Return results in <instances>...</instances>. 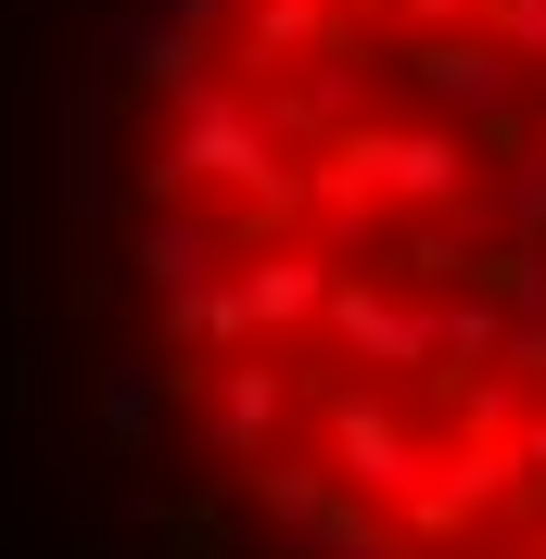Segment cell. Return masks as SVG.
<instances>
[{
    "mask_svg": "<svg viewBox=\"0 0 546 559\" xmlns=\"http://www.w3.org/2000/svg\"><path fill=\"white\" fill-rule=\"evenodd\" d=\"M115 293L306 559H546V0H166Z\"/></svg>",
    "mask_w": 546,
    "mask_h": 559,
    "instance_id": "cell-1",
    "label": "cell"
}]
</instances>
